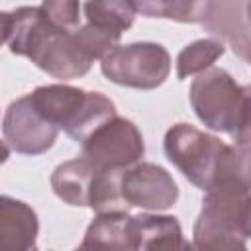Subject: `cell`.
Here are the masks:
<instances>
[{"mask_svg":"<svg viewBox=\"0 0 251 251\" xmlns=\"http://www.w3.org/2000/svg\"><path fill=\"white\" fill-rule=\"evenodd\" d=\"M2 41L10 53L29 59L37 69L59 80L84 76L92 67L75 31L55 25L41 6H20L4 12Z\"/></svg>","mask_w":251,"mask_h":251,"instance_id":"obj_1","label":"cell"},{"mask_svg":"<svg viewBox=\"0 0 251 251\" xmlns=\"http://www.w3.org/2000/svg\"><path fill=\"white\" fill-rule=\"evenodd\" d=\"M190 106L210 129L233 143H251V84H237L222 67H210L190 82Z\"/></svg>","mask_w":251,"mask_h":251,"instance_id":"obj_2","label":"cell"},{"mask_svg":"<svg viewBox=\"0 0 251 251\" xmlns=\"http://www.w3.org/2000/svg\"><path fill=\"white\" fill-rule=\"evenodd\" d=\"M192 235L198 249H245L251 237V192L208 190Z\"/></svg>","mask_w":251,"mask_h":251,"instance_id":"obj_3","label":"cell"},{"mask_svg":"<svg viewBox=\"0 0 251 251\" xmlns=\"http://www.w3.org/2000/svg\"><path fill=\"white\" fill-rule=\"evenodd\" d=\"M100 71L118 86L153 90L169 78L171 55L161 43L153 41L118 45L100 61Z\"/></svg>","mask_w":251,"mask_h":251,"instance_id":"obj_4","label":"cell"},{"mask_svg":"<svg viewBox=\"0 0 251 251\" xmlns=\"http://www.w3.org/2000/svg\"><path fill=\"white\" fill-rule=\"evenodd\" d=\"M226 143L190 124H175L167 129L163 149L171 165L200 190H208L214 182L216 167Z\"/></svg>","mask_w":251,"mask_h":251,"instance_id":"obj_5","label":"cell"},{"mask_svg":"<svg viewBox=\"0 0 251 251\" xmlns=\"http://www.w3.org/2000/svg\"><path fill=\"white\" fill-rule=\"evenodd\" d=\"M82 157H86L100 171H120L141 161L145 143L139 127L122 116L110 118L94 129L82 143Z\"/></svg>","mask_w":251,"mask_h":251,"instance_id":"obj_6","label":"cell"},{"mask_svg":"<svg viewBox=\"0 0 251 251\" xmlns=\"http://www.w3.org/2000/svg\"><path fill=\"white\" fill-rule=\"evenodd\" d=\"M59 127L41 116L29 96L14 100L2 120L4 143L22 155H41L53 147L59 135Z\"/></svg>","mask_w":251,"mask_h":251,"instance_id":"obj_7","label":"cell"},{"mask_svg":"<svg viewBox=\"0 0 251 251\" xmlns=\"http://www.w3.org/2000/svg\"><path fill=\"white\" fill-rule=\"evenodd\" d=\"M120 186L129 208L161 212L173 208L178 200L175 178L155 163H135L124 169Z\"/></svg>","mask_w":251,"mask_h":251,"instance_id":"obj_8","label":"cell"},{"mask_svg":"<svg viewBox=\"0 0 251 251\" xmlns=\"http://www.w3.org/2000/svg\"><path fill=\"white\" fill-rule=\"evenodd\" d=\"M27 96L41 112V116L63 129L71 139H75L92 100L90 90H82L71 84H43Z\"/></svg>","mask_w":251,"mask_h":251,"instance_id":"obj_9","label":"cell"},{"mask_svg":"<svg viewBox=\"0 0 251 251\" xmlns=\"http://www.w3.org/2000/svg\"><path fill=\"white\" fill-rule=\"evenodd\" d=\"M202 25L220 41L227 43L237 57H247L251 49V22L247 20V0H212V8Z\"/></svg>","mask_w":251,"mask_h":251,"instance_id":"obj_10","label":"cell"},{"mask_svg":"<svg viewBox=\"0 0 251 251\" xmlns=\"http://www.w3.org/2000/svg\"><path fill=\"white\" fill-rule=\"evenodd\" d=\"M39 231L37 214L22 200L0 198V245L8 251L35 249Z\"/></svg>","mask_w":251,"mask_h":251,"instance_id":"obj_11","label":"cell"},{"mask_svg":"<svg viewBox=\"0 0 251 251\" xmlns=\"http://www.w3.org/2000/svg\"><path fill=\"white\" fill-rule=\"evenodd\" d=\"M96 173L98 169L80 155L55 167L51 175V188L55 196L69 206H90V192Z\"/></svg>","mask_w":251,"mask_h":251,"instance_id":"obj_12","label":"cell"},{"mask_svg":"<svg viewBox=\"0 0 251 251\" xmlns=\"http://www.w3.org/2000/svg\"><path fill=\"white\" fill-rule=\"evenodd\" d=\"M133 249H186L190 243L182 237L175 216L139 214L131 218Z\"/></svg>","mask_w":251,"mask_h":251,"instance_id":"obj_13","label":"cell"},{"mask_svg":"<svg viewBox=\"0 0 251 251\" xmlns=\"http://www.w3.org/2000/svg\"><path fill=\"white\" fill-rule=\"evenodd\" d=\"M129 212H102L86 227L82 249H133Z\"/></svg>","mask_w":251,"mask_h":251,"instance_id":"obj_14","label":"cell"},{"mask_svg":"<svg viewBox=\"0 0 251 251\" xmlns=\"http://www.w3.org/2000/svg\"><path fill=\"white\" fill-rule=\"evenodd\" d=\"M208 190L251 192V143H226Z\"/></svg>","mask_w":251,"mask_h":251,"instance_id":"obj_15","label":"cell"},{"mask_svg":"<svg viewBox=\"0 0 251 251\" xmlns=\"http://www.w3.org/2000/svg\"><path fill=\"white\" fill-rule=\"evenodd\" d=\"M137 14L145 18L173 20L180 24H202L212 0H131Z\"/></svg>","mask_w":251,"mask_h":251,"instance_id":"obj_16","label":"cell"},{"mask_svg":"<svg viewBox=\"0 0 251 251\" xmlns=\"http://www.w3.org/2000/svg\"><path fill=\"white\" fill-rule=\"evenodd\" d=\"M84 18L88 24L124 33L135 20V6L131 0H86Z\"/></svg>","mask_w":251,"mask_h":251,"instance_id":"obj_17","label":"cell"},{"mask_svg":"<svg viewBox=\"0 0 251 251\" xmlns=\"http://www.w3.org/2000/svg\"><path fill=\"white\" fill-rule=\"evenodd\" d=\"M226 45L220 39H196L176 55V76L178 80L196 76L224 55Z\"/></svg>","mask_w":251,"mask_h":251,"instance_id":"obj_18","label":"cell"},{"mask_svg":"<svg viewBox=\"0 0 251 251\" xmlns=\"http://www.w3.org/2000/svg\"><path fill=\"white\" fill-rule=\"evenodd\" d=\"M75 37H76L82 53L94 63V61H102L110 51H114L120 45L122 33L86 22L84 25L75 29Z\"/></svg>","mask_w":251,"mask_h":251,"instance_id":"obj_19","label":"cell"},{"mask_svg":"<svg viewBox=\"0 0 251 251\" xmlns=\"http://www.w3.org/2000/svg\"><path fill=\"white\" fill-rule=\"evenodd\" d=\"M41 10L59 27L75 31L80 22V2L78 0H43Z\"/></svg>","mask_w":251,"mask_h":251,"instance_id":"obj_20","label":"cell"},{"mask_svg":"<svg viewBox=\"0 0 251 251\" xmlns=\"http://www.w3.org/2000/svg\"><path fill=\"white\" fill-rule=\"evenodd\" d=\"M247 20L251 22V0H247Z\"/></svg>","mask_w":251,"mask_h":251,"instance_id":"obj_21","label":"cell"},{"mask_svg":"<svg viewBox=\"0 0 251 251\" xmlns=\"http://www.w3.org/2000/svg\"><path fill=\"white\" fill-rule=\"evenodd\" d=\"M245 61L251 65V49H249V53H247V57H245Z\"/></svg>","mask_w":251,"mask_h":251,"instance_id":"obj_22","label":"cell"}]
</instances>
